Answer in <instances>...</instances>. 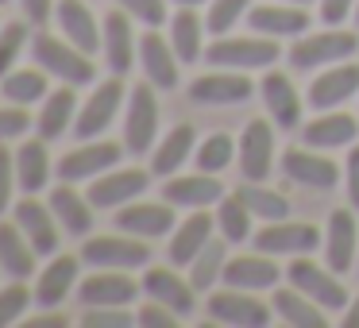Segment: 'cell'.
<instances>
[{"label":"cell","mask_w":359,"mask_h":328,"mask_svg":"<svg viewBox=\"0 0 359 328\" xmlns=\"http://www.w3.org/2000/svg\"><path fill=\"white\" fill-rule=\"evenodd\" d=\"M351 93H359V66L340 62V66H328V70H320L313 78L309 104L317 112H328V109H340L344 101H351Z\"/></svg>","instance_id":"obj_11"},{"label":"cell","mask_w":359,"mask_h":328,"mask_svg":"<svg viewBox=\"0 0 359 328\" xmlns=\"http://www.w3.org/2000/svg\"><path fill=\"white\" fill-rule=\"evenodd\" d=\"M217 278H224V243L209 240L197 251L194 263H189V282H194V289L201 294V289H209Z\"/></svg>","instance_id":"obj_39"},{"label":"cell","mask_w":359,"mask_h":328,"mask_svg":"<svg viewBox=\"0 0 359 328\" xmlns=\"http://www.w3.org/2000/svg\"><path fill=\"white\" fill-rule=\"evenodd\" d=\"M274 313L286 320L290 328H325V309L313 297H305L297 286L290 289H274Z\"/></svg>","instance_id":"obj_30"},{"label":"cell","mask_w":359,"mask_h":328,"mask_svg":"<svg viewBox=\"0 0 359 328\" xmlns=\"http://www.w3.org/2000/svg\"><path fill=\"white\" fill-rule=\"evenodd\" d=\"M32 124H35V120L24 112V104H8V109H0V143H4V139H20Z\"/></svg>","instance_id":"obj_47"},{"label":"cell","mask_w":359,"mask_h":328,"mask_svg":"<svg viewBox=\"0 0 359 328\" xmlns=\"http://www.w3.org/2000/svg\"><path fill=\"white\" fill-rule=\"evenodd\" d=\"M70 124H74V89L66 86V89H55L50 97H43L35 132H39V139H58Z\"/></svg>","instance_id":"obj_35"},{"label":"cell","mask_w":359,"mask_h":328,"mask_svg":"<svg viewBox=\"0 0 359 328\" xmlns=\"http://www.w3.org/2000/svg\"><path fill=\"white\" fill-rule=\"evenodd\" d=\"M78 297L86 305H132L135 301V282L128 278L124 271H101V266H97V274H89V278L81 282Z\"/></svg>","instance_id":"obj_22"},{"label":"cell","mask_w":359,"mask_h":328,"mask_svg":"<svg viewBox=\"0 0 359 328\" xmlns=\"http://www.w3.org/2000/svg\"><path fill=\"white\" fill-rule=\"evenodd\" d=\"M332 274H336L332 266L320 271L309 259H294L286 278H290V286H297L305 297H313L320 309H344V305H348V289H344L340 278H332Z\"/></svg>","instance_id":"obj_6"},{"label":"cell","mask_w":359,"mask_h":328,"mask_svg":"<svg viewBox=\"0 0 359 328\" xmlns=\"http://www.w3.org/2000/svg\"><path fill=\"white\" fill-rule=\"evenodd\" d=\"M212 224L217 220L212 217H205L201 209H197V217H189L186 224H178L174 228V235H170V259L178 266H189L197 259V251L205 247V243L212 240Z\"/></svg>","instance_id":"obj_31"},{"label":"cell","mask_w":359,"mask_h":328,"mask_svg":"<svg viewBox=\"0 0 359 328\" xmlns=\"http://www.w3.org/2000/svg\"><path fill=\"white\" fill-rule=\"evenodd\" d=\"M20 4H24V12H27V20H32V24H47L50 0H20Z\"/></svg>","instance_id":"obj_53"},{"label":"cell","mask_w":359,"mask_h":328,"mask_svg":"<svg viewBox=\"0 0 359 328\" xmlns=\"http://www.w3.org/2000/svg\"><path fill=\"white\" fill-rule=\"evenodd\" d=\"M274 166V132L266 120H251L240 139V170L248 182H263Z\"/></svg>","instance_id":"obj_13"},{"label":"cell","mask_w":359,"mask_h":328,"mask_svg":"<svg viewBox=\"0 0 359 328\" xmlns=\"http://www.w3.org/2000/svg\"><path fill=\"white\" fill-rule=\"evenodd\" d=\"M355 4L359 0H320V16H325V24H340V20L351 16Z\"/></svg>","instance_id":"obj_51"},{"label":"cell","mask_w":359,"mask_h":328,"mask_svg":"<svg viewBox=\"0 0 359 328\" xmlns=\"http://www.w3.org/2000/svg\"><path fill=\"white\" fill-rule=\"evenodd\" d=\"M259 93H263L266 112L274 116V124H282V128L302 124V97H297L294 86H290L286 74H266L263 86H259Z\"/></svg>","instance_id":"obj_26"},{"label":"cell","mask_w":359,"mask_h":328,"mask_svg":"<svg viewBox=\"0 0 359 328\" xmlns=\"http://www.w3.org/2000/svg\"><path fill=\"white\" fill-rule=\"evenodd\" d=\"M194 128L189 124H178V128H170L166 132V139L158 143V151H155V174H163V178H170V174H178L182 170V163H186L189 155H194Z\"/></svg>","instance_id":"obj_36"},{"label":"cell","mask_w":359,"mask_h":328,"mask_svg":"<svg viewBox=\"0 0 359 328\" xmlns=\"http://www.w3.org/2000/svg\"><path fill=\"white\" fill-rule=\"evenodd\" d=\"M140 320L143 328H174L178 324V313L170 309V305H163V301H151V305H143L140 309Z\"/></svg>","instance_id":"obj_49"},{"label":"cell","mask_w":359,"mask_h":328,"mask_svg":"<svg viewBox=\"0 0 359 328\" xmlns=\"http://www.w3.org/2000/svg\"><path fill=\"white\" fill-rule=\"evenodd\" d=\"M355 132H359L355 120L344 116V112H336V109H328V112H320L313 124L302 128V139H305V147L332 151V147H348V143H355Z\"/></svg>","instance_id":"obj_23"},{"label":"cell","mask_w":359,"mask_h":328,"mask_svg":"<svg viewBox=\"0 0 359 328\" xmlns=\"http://www.w3.org/2000/svg\"><path fill=\"white\" fill-rule=\"evenodd\" d=\"M251 93H255L251 78H243V74H236V70L205 74V78H197L194 86H189V97H194L197 104H243V101H251Z\"/></svg>","instance_id":"obj_14"},{"label":"cell","mask_w":359,"mask_h":328,"mask_svg":"<svg viewBox=\"0 0 359 328\" xmlns=\"http://www.w3.org/2000/svg\"><path fill=\"white\" fill-rule=\"evenodd\" d=\"M217 228L224 232L228 243H240L251 235V209L240 201V197H220L217 209Z\"/></svg>","instance_id":"obj_41"},{"label":"cell","mask_w":359,"mask_h":328,"mask_svg":"<svg viewBox=\"0 0 359 328\" xmlns=\"http://www.w3.org/2000/svg\"><path fill=\"white\" fill-rule=\"evenodd\" d=\"M320 243V232L313 224H297V220H266V228H259L255 247L266 255H309Z\"/></svg>","instance_id":"obj_8"},{"label":"cell","mask_w":359,"mask_h":328,"mask_svg":"<svg viewBox=\"0 0 359 328\" xmlns=\"http://www.w3.org/2000/svg\"><path fill=\"white\" fill-rule=\"evenodd\" d=\"M359 50V35L355 32H320V35H302L290 47V62L297 70H317V66H332L344 62Z\"/></svg>","instance_id":"obj_3"},{"label":"cell","mask_w":359,"mask_h":328,"mask_svg":"<svg viewBox=\"0 0 359 328\" xmlns=\"http://www.w3.org/2000/svg\"><path fill=\"white\" fill-rule=\"evenodd\" d=\"M158 135V101H155V89L151 86H135L132 97H128V120H124V143L143 155L151 151Z\"/></svg>","instance_id":"obj_7"},{"label":"cell","mask_w":359,"mask_h":328,"mask_svg":"<svg viewBox=\"0 0 359 328\" xmlns=\"http://www.w3.org/2000/svg\"><path fill=\"white\" fill-rule=\"evenodd\" d=\"M27 301H32V294H27L24 282H12L8 289H0V328H4V324H16V320L24 317Z\"/></svg>","instance_id":"obj_45"},{"label":"cell","mask_w":359,"mask_h":328,"mask_svg":"<svg viewBox=\"0 0 359 328\" xmlns=\"http://www.w3.org/2000/svg\"><path fill=\"white\" fill-rule=\"evenodd\" d=\"M50 212H55L58 224H62L70 235H86L89 228H93V201H86V197L74 193L70 182L50 193Z\"/></svg>","instance_id":"obj_33"},{"label":"cell","mask_w":359,"mask_h":328,"mask_svg":"<svg viewBox=\"0 0 359 328\" xmlns=\"http://www.w3.org/2000/svg\"><path fill=\"white\" fill-rule=\"evenodd\" d=\"M12 182H16V158H12V151L0 147V212L12 201Z\"/></svg>","instance_id":"obj_50"},{"label":"cell","mask_w":359,"mask_h":328,"mask_svg":"<svg viewBox=\"0 0 359 328\" xmlns=\"http://www.w3.org/2000/svg\"><path fill=\"white\" fill-rule=\"evenodd\" d=\"M27 43V27L24 24H8L0 27V78L12 70V62L20 58V50H24Z\"/></svg>","instance_id":"obj_46"},{"label":"cell","mask_w":359,"mask_h":328,"mask_svg":"<svg viewBox=\"0 0 359 328\" xmlns=\"http://www.w3.org/2000/svg\"><path fill=\"white\" fill-rule=\"evenodd\" d=\"M248 24L251 32L278 39V35H302L309 27V16H305L302 4H263V8L248 12Z\"/></svg>","instance_id":"obj_24"},{"label":"cell","mask_w":359,"mask_h":328,"mask_svg":"<svg viewBox=\"0 0 359 328\" xmlns=\"http://www.w3.org/2000/svg\"><path fill=\"white\" fill-rule=\"evenodd\" d=\"M58 27H62L66 39H70L74 47H81L86 55H93V50L104 47V35H101V27H97L93 12L86 8V0H62V4H58Z\"/></svg>","instance_id":"obj_21"},{"label":"cell","mask_w":359,"mask_h":328,"mask_svg":"<svg viewBox=\"0 0 359 328\" xmlns=\"http://www.w3.org/2000/svg\"><path fill=\"white\" fill-rule=\"evenodd\" d=\"M344 174H348V201L359 209V147H351V155H348V166H344Z\"/></svg>","instance_id":"obj_52"},{"label":"cell","mask_w":359,"mask_h":328,"mask_svg":"<svg viewBox=\"0 0 359 328\" xmlns=\"http://www.w3.org/2000/svg\"><path fill=\"white\" fill-rule=\"evenodd\" d=\"M120 163V147L116 143H86V147H78V151H70V155L58 163V178L62 182H93V178H101L104 170H112V166Z\"/></svg>","instance_id":"obj_9"},{"label":"cell","mask_w":359,"mask_h":328,"mask_svg":"<svg viewBox=\"0 0 359 328\" xmlns=\"http://www.w3.org/2000/svg\"><path fill=\"white\" fill-rule=\"evenodd\" d=\"M0 4H4V0H0Z\"/></svg>","instance_id":"obj_59"},{"label":"cell","mask_w":359,"mask_h":328,"mask_svg":"<svg viewBox=\"0 0 359 328\" xmlns=\"http://www.w3.org/2000/svg\"><path fill=\"white\" fill-rule=\"evenodd\" d=\"M278 266H274V259L266 255V251H259V255H240L232 259V263H224V282L236 289H251V294H259V289H274V282H278Z\"/></svg>","instance_id":"obj_19"},{"label":"cell","mask_w":359,"mask_h":328,"mask_svg":"<svg viewBox=\"0 0 359 328\" xmlns=\"http://www.w3.org/2000/svg\"><path fill=\"white\" fill-rule=\"evenodd\" d=\"M47 139H32L16 151V186L24 193H39L50 178V158H47Z\"/></svg>","instance_id":"obj_34"},{"label":"cell","mask_w":359,"mask_h":328,"mask_svg":"<svg viewBox=\"0 0 359 328\" xmlns=\"http://www.w3.org/2000/svg\"><path fill=\"white\" fill-rule=\"evenodd\" d=\"M120 4H124V12H132L147 27H158L166 20V0H120Z\"/></svg>","instance_id":"obj_48"},{"label":"cell","mask_w":359,"mask_h":328,"mask_svg":"<svg viewBox=\"0 0 359 328\" xmlns=\"http://www.w3.org/2000/svg\"><path fill=\"white\" fill-rule=\"evenodd\" d=\"M140 58H143V70H147L151 86H158V89H174V86H178V62H182V58L174 55V47H166L163 35H155V32L143 35Z\"/></svg>","instance_id":"obj_27"},{"label":"cell","mask_w":359,"mask_h":328,"mask_svg":"<svg viewBox=\"0 0 359 328\" xmlns=\"http://www.w3.org/2000/svg\"><path fill=\"white\" fill-rule=\"evenodd\" d=\"M325 255H328V266L336 274L351 271V263L359 259V228H355V217L348 209H336L328 217V232H325Z\"/></svg>","instance_id":"obj_15"},{"label":"cell","mask_w":359,"mask_h":328,"mask_svg":"<svg viewBox=\"0 0 359 328\" xmlns=\"http://www.w3.org/2000/svg\"><path fill=\"white\" fill-rule=\"evenodd\" d=\"M232 155H236V143H232V135H224V132H217V135H209V139L197 147V170H205V174H217V170H224L228 163H232Z\"/></svg>","instance_id":"obj_42"},{"label":"cell","mask_w":359,"mask_h":328,"mask_svg":"<svg viewBox=\"0 0 359 328\" xmlns=\"http://www.w3.org/2000/svg\"><path fill=\"white\" fill-rule=\"evenodd\" d=\"M290 4H309V0H290Z\"/></svg>","instance_id":"obj_57"},{"label":"cell","mask_w":359,"mask_h":328,"mask_svg":"<svg viewBox=\"0 0 359 328\" xmlns=\"http://www.w3.org/2000/svg\"><path fill=\"white\" fill-rule=\"evenodd\" d=\"M251 0H209V16H205V27L212 35H228L236 27V20L248 12Z\"/></svg>","instance_id":"obj_43"},{"label":"cell","mask_w":359,"mask_h":328,"mask_svg":"<svg viewBox=\"0 0 359 328\" xmlns=\"http://www.w3.org/2000/svg\"><path fill=\"white\" fill-rule=\"evenodd\" d=\"M355 20H359V4H355Z\"/></svg>","instance_id":"obj_58"},{"label":"cell","mask_w":359,"mask_h":328,"mask_svg":"<svg viewBox=\"0 0 359 328\" xmlns=\"http://www.w3.org/2000/svg\"><path fill=\"white\" fill-rule=\"evenodd\" d=\"M86 328H132L140 320L132 313H124V305H89V313L81 317Z\"/></svg>","instance_id":"obj_44"},{"label":"cell","mask_w":359,"mask_h":328,"mask_svg":"<svg viewBox=\"0 0 359 328\" xmlns=\"http://www.w3.org/2000/svg\"><path fill=\"white\" fill-rule=\"evenodd\" d=\"M16 224L20 232L27 235V243H32L39 255H55L58 251V228H55V212L43 209L39 201H20L16 205Z\"/></svg>","instance_id":"obj_25"},{"label":"cell","mask_w":359,"mask_h":328,"mask_svg":"<svg viewBox=\"0 0 359 328\" xmlns=\"http://www.w3.org/2000/svg\"><path fill=\"white\" fill-rule=\"evenodd\" d=\"M81 259L101 271H135V266H147L151 247H143L140 235H97L81 247Z\"/></svg>","instance_id":"obj_4"},{"label":"cell","mask_w":359,"mask_h":328,"mask_svg":"<svg viewBox=\"0 0 359 328\" xmlns=\"http://www.w3.org/2000/svg\"><path fill=\"white\" fill-rule=\"evenodd\" d=\"M201 35H205V24L197 20L194 8H182L178 16L170 20V47H174V55H178L182 62H197V58L205 55Z\"/></svg>","instance_id":"obj_37"},{"label":"cell","mask_w":359,"mask_h":328,"mask_svg":"<svg viewBox=\"0 0 359 328\" xmlns=\"http://www.w3.org/2000/svg\"><path fill=\"white\" fill-rule=\"evenodd\" d=\"M35 255H39V251L27 243V235L20 232V224H0V266H4L12 278H32Z\"/></svg>","instance_id":"obj_32"},{"label":"cell","mask_w":359,"mask_h":328,"mask_svg":"<svg viewBox=\"0 0 359 328\" xmlns=\"http://www.w3.org/2000/svg\"><path fill=\"white\" fill-rule=\"evenodd\" d=\"M344 324H348V328H359V297L351 301V309L344 313Z\"/></svg>","instance_id":"obj_55"},{"label":"cell","mask_w":359,"mask_h":328,"mask_svg":"<svg viewBox=\"0 0 359 328\" xmlns=\"http://www.w3.org/2000/svg\"><path fill=\"white\" fill-rule=\"evenodd\" d=\"M178 8H197V4H209V0H174Z\"/></svg>","instance_id":"obj_56"},{"label":"cell","mask_w":359,"mask_h":328,"mask_svg":"<svg viewBox=\"0 0 359 328\" xmlns=\"http://www.w3.org/2000/svg\"><path fill=\"white\" fill-rule=\"evenodd\" d=\"M282 174L297 186H309V189H332L340 182V170H336L332 158L325 155H313V151H286L282 155Z\"/></svg>","instance_id":"obj_17"},{"label":"cell","mask_w":359,"mask_h":328,"mask_svg":"<svg viewBox=\"0 0 359 328\" xmlns=\"http://www.w3.org/2000/svg\"><path fill=\"white\" fill-rule=\"evenodd\" d=\"M205 62L217 66V70H259V66L278 62V43L271 35H263V39H228V35H217V43L205 47Z\"/></svg>","instance_id":"obj_2"},{"label":"cell","mask_w":359,"mask_h":328,"mask_svg":"<svg viewBox=\"0 0 359 328\" xmlns=\"http://www.w3.org/2000/svg\"><path fill=\"white\" fill-rule=\"evenodd\" d=\"M0 93L8 104H35L47 97V70H8L0 78Z\"/></svg>","instance_id":"obj_38"},{"label":"cell","mask_w":359,"mask_h":328,"mask_svg":"<svg viewBox=\"0 0 359 328\" xmlns=\"http://www.w3.org/2000/svg\"><path fill=\"white\" fill-rule=\"evenodd\" d=\"M104 62L112 66V74L132 70V62H135V35L124 12H109L104 16Z\"/></svg>","instance_id":"obj_28"},{"label":"cell","mask_w":359,"mask_h":328,"mask_svg":"<svg viewBox=\"0 0 359 328\" xmlns=\"http://www.w3.org/2000/svg\"><path fill=\"white\" fill-rule=\"evenodd\" d=\"M32 55L35 62L43 66L47 74H55V78H62L66 86H89L93 81V62H89V55L81 47H74L70 39H55V35H35L32 39Z\"/></svg>","instance_id":"obj_1"},{"label":"cell","mask_w":359,"mask_h":328,"mask_svg":"<svg viewBox=\"0 0 359 328\" xmlns=\"http://www.w3.org/2000/svg\"><path fill=\"white\" fill-rule=\"evenodd\" d=\"M236 197L251 209V217H263V220H286L290 217V201L266 186H243Z\"/></svg>","instance_id":"obj_40"},{"label":"cell","mask_w":359,"mask_h":328,"mask_svg":"<svg viewBox=\"0 0 359 328\" xmlns=\"http://www.w3.org/2000/svg\"><path fill=\"white\" fill-rule=\"evenodd\" d=\"M209 317L217 324H232V328H263L271 320V309L263 301L251 297V289H220V294L209 297Z\"/></svg>","instance_id":"obj_5"},{"label":"cell","mask_w":359,"mask_h":328,"mask_svg":"<svg viewBox=\"0 0 359 328\" xmlns=\"http://www.w3.org/2000/svg\"><path fill=\"white\" fill-rule=\"evenodd\" d=\"M70 320L66 317H55V313H43V317H32L27 320V328H66Z\"/></svg>","instance_id":"obj_54"},{"label":"cell","mask_w":359,"mask_h":328,"mask_svg":"<svg viewBox=\"0 0 359 328\" xmlns=\"http://www.w3.org/2000/svg\"><path fill=\"white\" fill-rule=\"evenodd\" d=\"M74 278H78V259H74V255H58L55 263L43 271V278L35 282V301H39L43 309L62 305L66 294L74 289Z\"/></svg>","instance_id":"obj_29"},{"label":"cell","mask_w":359,"mask_h":328,"mask_svg":"<svg viewBox=\"0 0 359 328\" xmlns=\"http://www.w3.org/2000/svg\"><path fill=\"white\" fill-rule=\"evenodd\" d=\"M143 289L151 294V301H163L170 305L178 317H189L197 305V289L189 278H178L174 271H163V266H155V271L143 274Z\"/></svg>","instance_id":"obj_18"},{"label":"cell","mask_w":359,"mask_h":328,"mask_svg":"<svg viewBox=\"0 0 359 328\" xmlns=\"http://www.w3.org/2000/svg\"><path fill=\"white\" fill-rule=\"evenodd\" d=\"M147 189V170H104L89 186V201L93 209H124Z\"/></svg>","instance_id":"obj_12"},{"label":"cell","mask_w":359,"mask_h":328,"mask_svg":"<svg viewBox=\"0 0 359 328\" xmlns=\"http://www.w3.org/2000/svg\"><path fill=\"white\" fill-rule=\"evenodd\" d=\"M116 228L140 240H158V235L174 232V212L170 201L166 205H124L116 217Z\"/></svg>","instance_id":"obj_20"},{"label":"cell","mask_w":359,"mask_h":328,"mask_svg":"<svg viewBox=\"0 0 359 328\" xmlns=\"http://www.w3.org/2000/svg\"><path fill=\"white\" fill-rule=\"evenodd\" d=\"M220 197H224V186L205 170L189 174V178L170 174V182L163 186V201L182 205V209H209V205H220Z\"/></svg>","instance_id":"obj_16"},{"label":"cell","mask_w":359,"mask_h":328,"mask_svg":"<svg viewBox=\"0 0 359 328\" xmlns=\"http://www.w3.org/2000/svg\"><path fill=\"white\" fill-rule=\"evenodd\" d=\"M120 101H124V86H120L116 78L104 81V86H97L93 97L81 104L78 120H74V135H81V139H93V135H101L104 128L112 124V116L120 112Z\"/></svg>","instance_id":"obj_10"}]
</instances>
